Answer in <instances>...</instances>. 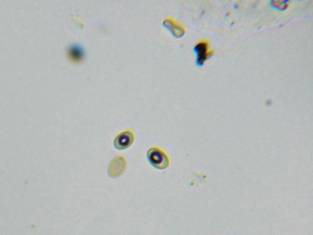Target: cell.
<instances>
[{"label": "cell", "mask_w": 313, "mask_h": 235, "mask_svg": "<svg viewBox=\"0 0 313 235\" xmlns=\"http://www.w3.org/2000/svg\"><path fill=\"white\" fill-rule=\"evenodd\" d=\"M164 24L172 32L174 36L180 37L184 33V28L182 27V26L173 19L165 20Z\"/></svg>", "instance_id": "8992f818"}, {"label": "cell", "mask_w": 313, "mask_h": 235, "mask_svg": "<svg viewBox=\"0 0 313 235\" xmlns=\"http://www.w3.org/2000/svg\"><path fill=\"white\" fill-rule=\"evenodd\" d=\"M209 43L208 41H200L197 44L194 51L198 55V60H200V63H203L209 56L213 54L214 51H209Z\"/></svg>", "instance_id": "277c9868"}, {"label": "cell", "mask_w": 313, "mask_h": 235, "mask_svg": "<svg viewBox=\"0 0 313 235\" xmlns=\"http://www.w3.org/2000/svg\"><path fill=\"white\" fill-rule=\"evenodd\" d=\"M68 55L70 60L75 62H80L84 58L85 51L80 44H72L68 49Z\"/></svg>", "instance_id": "5b68a950"}, {"label": "cell", "mask_w": 313, "mask_h": 235, "mask_svg": "<svg viewBox=\"0 0 313 235\" xmlns=\"http://www.w3.org/2000/svg\"><path fill=\"white\" fill-rule=\"evenodd\" d=\"M146 158L150 166L158 170L167 169L170 164L169 159L167 155L161 149L155 147L150 148L147 151Z\"/></svg>", "instance_id": "6da1fadb"}, {"label": "cell", "mask_w": 313, "mask_h": 235, "mask_svg": "<svg viewBox=\"0 0 313 235\" xmlns=\"http://www.w3.org/2000/svg\"><path fill=\"white\" fill-rule=\"evenodd\" d=\"M127 162L125 158L121 155H116L109 164L108 176L113 178L120 177L125 172Z\"/></svg>", "instance_id": "7a4b0ae2"}, {"label": "cell", "mask_w": 313, "mask_h": 235, "mask_svg": "<svg viewBox=\"0 0 313 235\" xmlns=\"http://www.w3.org/2000/svg\"><path fill=\"white\" fill-rule=\"evenodd\" d=\"M134 134L131 131L121 132L115 137L114 140V148L118 150H125L132 145L134 141Z\"/></svg>", "instance_id": "3957f363"}]
</instances>
